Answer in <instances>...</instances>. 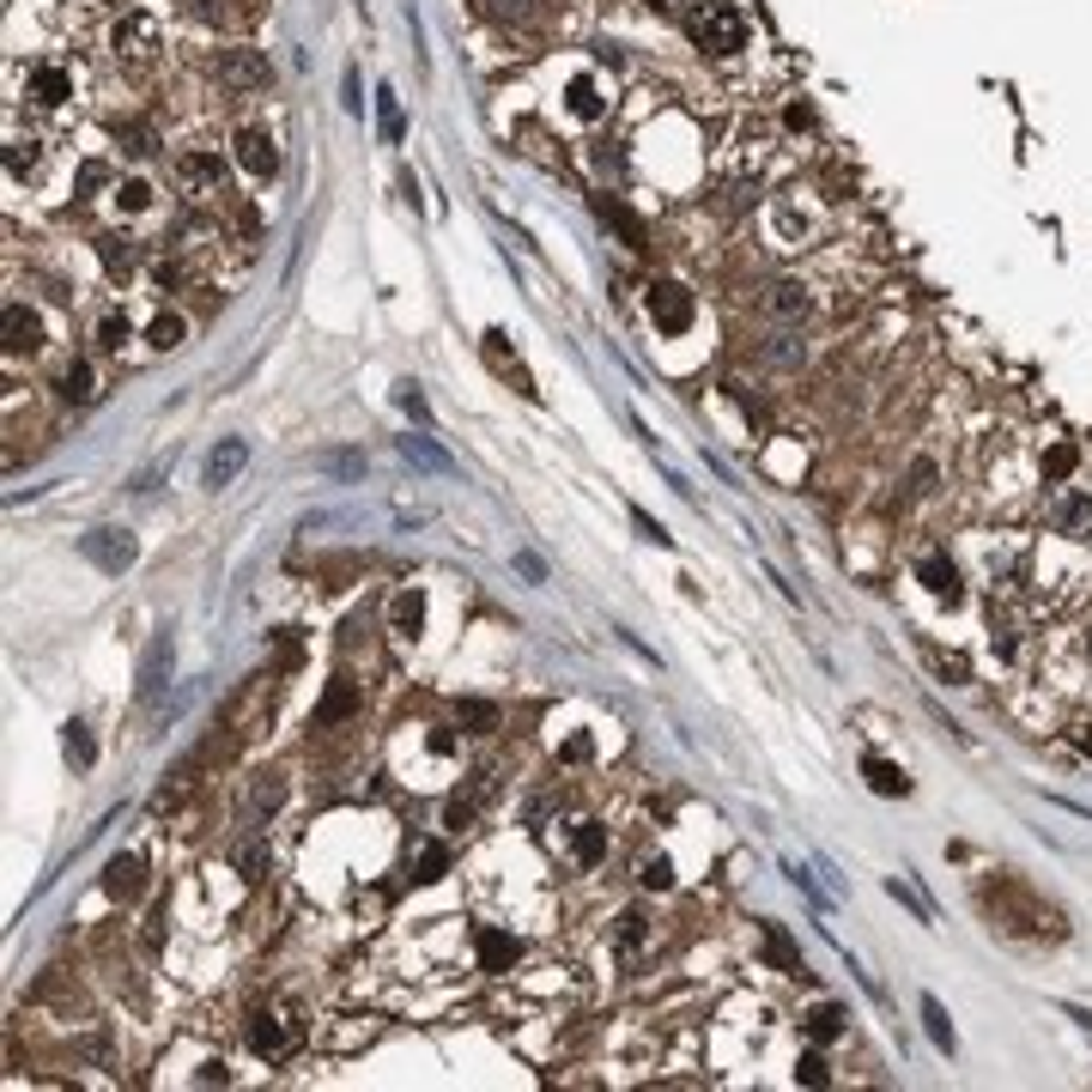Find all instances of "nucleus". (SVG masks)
<instances>
[{"label":"nucleus","mask_w":1092,"mask_h":1092,"mask_svg":"<svg viewBox=\"0 0 1092 1092\" xmlns=\"http://www.w3.org/2000/svg\"><path fill=\"white\" fill-rule=\"evenodd\" d=\"M686 37L704 55H735V50H747V13H740L735 0H704L699 13L686 19Z\"/></svg>","instance_id":"nucleus-1"},{"label":"nucleus","mask_w":1092,"mask_h":1092,"mask_svg":"<svg viewBox=\"0 0 1092 1092\" xmlns=\"http://www.w3.org/2000/svg\"><path fill=\"white\" fill-rule=\"evenodd\" d=\"M298 1044H304V1019L292 1014V1007L268 1002L249 1014V1050L268 1056V1062H285V1056H298Z\"/></svg>","instance_id":"nucleus-2"},{"label":"nucleus","mask_w":1092,"mask_h":1092,"mask_svg":"<svg viewBox=\"0 0 1092 1092\" xmlns=\"http://www.w3.org/2000/svg\"><path fill=\"white\" fill-rule=\"evenodd\" d=\"M110 55L122 67H147L152 55H159V19L152 13H122L110 25Z\"/></svg>","instance_id":"nucleus-3"},{"label":"nucleus","mask_w":1092,"mask_h":1092,"mask_svg":"<svg viewBox=\"0 0 1092 1092\" xmlns=\"http://www.w3.org/2000/svg\"><path fill=\"white\" fill-rule=\"evenodd\" d=\"M79 553H86L98 571L122 577V571L134 565V553H140V547H134V534H128V528H91V534L79 540Z\"/></svg>","instance_id":"nucleus-4"},{"label":"nucleus","mask_w":1092,"mask_h":1092,"mask_svg":"<svg viewBox=\"0 0 1092 1092\" xmlns=\"http://www.w3.org/2000/svg\"><path fill=\"white\" fill-rule=\"evenodd\" d=\"M644 304H650V322H656L662 334H686V328H692V292H686L680 280H656Z\"/></svg>","instance_id":"nucleus-5"},{"label":"nucleus","mask_w":1092,"mask_h":1092,"mask_svg":"<svg viewBox=\"0 0 1092 1092\" xmlns=\"http://www.w3.org/2000/svg\"><path fill=\"white\" fill-rule=\"evenodd\" d=\"M25 98L37 104V110H62V104L74 98V74H67L62 62H37L25 74Z\"/></svg>","instance_id":"nucleus-6"},{"label":"nucleus","mask_w":1092,"mask_h":1092,"mask_svg":"<svg viewBox=\"0 0 1092 1092\" xmlns=\"http://www.w3.org/2000/svg\"><path fill=\"white\" fill-rule=\"evenodd\" d=\"M237 164L268 183V176L280 171V140H273L268 128H244V134H237Z\"/></svg>","instance_id":"nucleus-7"},{"label":"nucleus","mask_w":1092,"mask_h":1092,"mask_svg":"<svg viewBox=\"0 0 1092 1092\" xmlns=\"http://www.w3.org/2000/svg\"><path fill=\"white\" fill-rule=\"evenodd\" d=\"M7 358H37L43 353V322H37V310H25V304H7Z\"/></svg>","instance_id":"nucleus-8"},{"label":"nucleus","mask_w":1092,"mask_h":1092,"mask_svg":"<svg viewBox=\"0 0 1092 1092\" xmlns=\"http://www.w3.org/2000/svg\"><path fill=\"white\" fill-rule=\"evenodd\" d=\"M759 310L771 322H801V316H808V285H801V280H771V285H765V298H759Z\"/></svg>","instance_id":"nucleus-9"},{"label":"nucleus","mask_w":1092,"mask_h":1092,"mask_svg":"<svg viewBox=\"0 0 1092 1092\" xmlns=\"http://www.w3.org/2000/svg\"><path fill=\"white\" fill-rule=\"evenodd\" d=\"M176 176H183V183L195 188L201 201L225 195V164L213 159V152H188V159H183V171H176Z\"/></svg>","instance_id":"nucleus-10"},{"label":"nucleus","mask_w":1092,"mask_h":1092,"mask_svg":"<svg viewBox=\"0 0 1092 1092\" xmlns=\"http://www.w3.org/2000/svg\"><path fill=\"white\" fill-rule=\"evenodd\" d=\"M595 213H602V219L619 231V244H631V249H644V244H650V225H644V219H638V213H631L619 195H602V201H595Z\"/></svg>","instance_id":"nucleus-11"},{"label":"nucleus","mask_w":1092,"mask_h":1092,"mask_svg":"<svg viewBox=\"0 0 1092 1092\" xmlns=\"http://www.w3.org/2000/svg\"><path fill=\"white\" fill-rule=\"evenodd\" d=\"M104 893L122 898V905H128V898H140V893H147V862H140V856H116L110 868H104Z\"/></svg>","instance_id":"nucleus-12"},{"label":"nucleus","mask_w":1092,"mask_h":1092,"mask_svg":"<svg viewBox=\"0 0 1092 1092\" xmlns=\"http://www.w3.org/2000/svg\"><path fill=\"white\" fill-rule=\"evenodd\" d=\"M491 789H498V777H491V771H474V783L450 796V808H443V825H467V820L479 813V801L491 796Z\"/></svg>","instance_id":"nucleus-13"},{"label":"nucleus","mask_w":1092,"mask_h":1092,"mask_svg":"<svg viewBox=\"0 0 1092 1092\" xmlns=\"http://www.w3.org/2000/svg\"><path fill=\"white\" fill-rule=\"evenodd\" d=\"M917 577H922V590H929L934 602H959V571H953V559L922 553V559H917Z\"/></svg>","instance_id":"nucleus-14"},{"label":"nucleus","mask_w":1092,"mask_h":1092,"mask_svg":"<svg viewBox=\"0 0 1092 1092\" xmlns=\"http://www.w3.org/2000/svg\"><path fill=\"white\" fill-rule=\"evenodd\" d=\"M219 79H225V86H237V91H261V86H268V62L231 50V55H219Z\"/></svg>","instance_id":"nucleus-15"},{"label":"nucleus","mask_w":1092,"mask_h":1092,"mask_svg":"<svg viewBox=\"0 0 1092 1092\" xmlns=\"http://www.w3.org/2000/svg\"><path fill=\"white\" fill-rule=\"evenodd\" d=\"M759 941H765V959H771L777 971H789V977H801V971H808V965H801V947L783 934V922H759Z\"/></svg>","instance_id":"nucleus-16"},{"label":"nucleus","mask_w":1092,"mask_h":1092,"mask_svg":"<svg viewBox=\"0 0 1092 1092\" xmlns=\"http://www.w3.org/2000/svg\"><path fill=\"white\" fill-rule=\"evenodd\" d=\"M244 462H249V443H244V437L219 443V450L207 455V486H213V491H219V486H231V479L244 474Z\"/></svg>","instance_id":"nucleus-17"},{"label":"nucleus","mask_w":1092,"mask_h":1092,"mask_svg":"<svg viewBox=\"0 0 1092 1092\" xmlns=\"http://www.w3.org/2000/svg\"><path fill=\"white\" fill-rule=\"evenodd\" d=\"M801 1031H808L813 1044H837V1038L850 1031V1014H844L837 1002H820L813 1014H801Z\"/></svg>","instance_id":"nucleus-18"},{"label":"nucleus","mask_w":1092,"mask_h":1092,"mask_svg":"<svg viewBox=\"0 0 1092 1092\" xmlns=\"http://www.w3.org/2000/svg\"><path fill=\"white\" fill-rule=\"evenodd\" d=\"M98 394H104V389H98V370H91L86 358H74V365L62 370V401H67V407H91Z\"/></svg>","instance_id":"nucleus-19"},{"label":"nucleus","mask_w":1092,"mask_h":1092,"mask_svg":"<svg viewBox=\"0 0 1092 1092\" xmlns=\"http://www.w3.org/2000/svg\"><path fill=\"white\" fill-rule=\"evenodd\" d=\"M389 626H394V638H419V631H425V595H419V590H401V595H394Z\"/></svg>","instance_id":"nucleus-20"},{"label":"nucleus","mask_w":1092,"mask_h":1092,"mask_svg":"<svg viewBox=\"0 0 1092 1092\" xmlns=\"http://www.w3.org/2000/svg\"><path fill=\"white\" fill-rule=\"evenodd\" d=\"M516 934H504V929H479V971H510L516 965Z\"/></svg>","instance_id":"nucleus-21"},{"label":"nucleus","mask_w":1092,"mask_h":1092,"mask_svg":"<svg viewBox=\"0 0 1092 1092\" xmlns=\"http://www.w3.org/2000/svg\"><path fill=\"white\" fill-rule=\"evenodd\" d=\"M862 777H868L874 796H910L905 765H893V759H862Z\"/></svg>","instance_id":"nucleus-22"},{"label":"nucleus","mask_w":1092,"mask_h":1092,"mask_svg":"<svg viewBox=\"0 0 1092 1092\" xmlns=\"http://www.w3.org/2000/svg\"><path fill=\"white\" fill-rule=\"evenodd\" d=\"M602 856H607V825L583 820L577 832H571V862H577V868H595Z\"/></svg>","instance_id":"nucleus-23"},{"label":"nucleus","mask_w":1092,"mask_h":1092,"mask_svg":"<svg viewBox=\"0 0 1092 1092\" xmlns=\"http://www.w3.org/2000/svg\"><path fill=\"white\" fill-rule=\"evenodd\" d=\"M565 110L571 116H577V122H595V116H607V98H602V91H595V79H571V86H565Z\"/></svg>","instance_id":"nucleus-24"},{"label":"nucleus","mask_w":1092,"mask_h":1092,"mask_svg":"<svg viewBox=\"0 0 1092 1092\" xmlns=\"http://www.w3.org/2000/svg\"><path fill=\"white\" fill-rule=\"evenodd\" d=\"M358 711V686L353 680H328V692H322V704H316V723H340V716H353Z\"/></svg>","instance_id":"nucleus-25"},{"label":"nucleus","mask_w":1092,"mask_h":1092,"mask_svg":"<svg viewBox=\"0 0 1092 1092\" xmlns=\"http://www.w3.org/2000/svg\"><path fill=\"white\" fill-rule=\"evenodd\" d=\"M183 334H188V322L176 316V310H159V316L147 322V346H152V353H176V346H183Z\"/></svg>","instance_id":"nucleus-26"},{"label":"nucleus","mask_w":1092,"mask_h":1092,"mask_svg":"<svg viewBox=\"0 0 1092 1092\" xmlns=\"http://www.w3.org/2000/svg\"><path fill=\"white\" fill-rule=\"evenodd\" d=\"M98 256H104V268H110V273H134L140 244H134V237H122V231H110V237H98Z\"/></svg>","instance_id":"nucleus-27"},{"label":"nucleus","mask_w":1092,"mask_h":1092,"mask_svg":"<svg viewBox=\"0 0 1092 1092\" xmlns=\"http://www.w3.org/2000/svg\"><path fill=\"white\" fill-rule=\"evenodd\" d=\"M62 753H67V765H74V771H91V765H98V747H91V728L79 723V716L67 723V735H62Z\"/></svg>","instance_id":"nucleus-28"},{"label":"nucleus","mask_w":1092,"mask_h":1092,"mask_svg":"<svg viewBox=\"0 0 1092 1092\" xmlns=\"http://www.w3.org/2000/svg\"><path fill=\"white\" fill-rule=\"evenodd\" d=\"M486 358H491V365H498V370H504V377H510V382H516V389H522V394H528V401H534V394H540V389H534V382H528V370H522V365H516V353H504V334H498V328H491V334H486Z\"/></svg>","instance_id":"nucleus-29"},{"label":"nucleus","mask_w":1092,"mask_h":1092,"mask_svg":"<svg viewBox=\"0 0 1092 1092\" xmlns=\"http://www.w3.org/2000/svg\"><path fill=\"white\" fill-rule=\"evenodd\" d=\"M1056 528H1062V534H1092V498H1080V491H1074V498H1062V510H1056Z\"/></svg>","instance_id":"nucleus-30"},{"label":"nucleus","mask_w":1092,"mask_h":1092,"mask_svg":"<svg viewBox=\"0 0 1092 1092\" xmlns=\"http://www.w3.org/2000/svg\"><path fill=\"white\" fill-rule=\"evenodd\" d=\"M455 723H462L467 735H491V728H498V711H491L486 699H462L455 704Z\"/></svg>","instance_id":"nucleus-31"},{"label":"nucleus","mask_w":1092,"mask_h":1092,"mask_svg":"<svg viewBox=\"0 0 1092 1092\" xmlns=\"http://www.w3.org/2000/svg\"><path fill=\"white\" fill-rule=\"evenodd\" d=\"M377 122H382V140L389 147H401V134H407V122H401V98H394L389 86L377 91Z\"/></svg>","instance_id":"nucleus-32"},{"label":"nucleus","mask_w":1092,"mask_h":1092,"mask_svg":"<svg viewBox=\"0 0 1092 1092\" xmlns=\"http://www.w3.org/2000/svg\"><path fill=\"white\" fill-rule=\"evenodd\" d=\"M401 455H407V462H419V467H437V474H450V467H455L431 437H401Z\"/></svg>","instance_id":"nucleus-33"},{"label":"nucleus","mask_w":1092,"mask_h":1092,"mask_svg":"<svg viewBox=\"0 0 1092 1092\" xmlns=\"http://www.w3.org/2000/svg\"><path fill=\"white\" fill-rule=\"evenodd\" d=\"M922 1019H929V1038L941 1044L947 1056H953V1044H959V1038H953V1019H947V1007L934 1002V995H922Z\"/></svg>","instance_id":"nucleus-34"},{"label":"nucleus","mask_w":1092,"mask_h":1092,"mask_svg":"<svg viewBox=\"0 0 1092 1092\" xmlns=\"http://www.w3.org/2000/svg\"><path fill=\"white\" fill-rule=\"evenodd\" d=\"M116 140H122V152H128V159H152V147H159V134H152L147 122H128V128H116Z\"/></svg>","instance_id":"nucleus-35"},{"label":"nucleus","mask_w":1092,"mask_h":1092,"mask_svg":"<svg viewBox=\"0 0 1092 1092\" xmlns=\"http://www.w3.org/2000/svg\"><path fill=\"white\" fill-rule=\"evenodd\" d=\"M765 358H771V365H783V370H796L801 358H808V346H801L796 334H771V340H765Z\"/></svg>","instance_id":"nucleus-36"},{"label":"nucleus","mask_w":1092,"mask_h":1092,"mask_svg":"<svg viewBox=\"0 0 1092 1092\" xmlns=\"http://www.w3.org/2000/svg\"><path fill=\"white\" fill-rule=\"evenodd\" d=\"M443 874H450V850H443V844H419L413 880H443Z\"/></svg>","instance_id":"nucleus-37"},{"label":"nucleus","mask_w":1092,"mask_h":1092,"mask_svg":"<svg viewBox=\"0 0 1092 1092\" xmlns=\"http://www.w3.org/2000/svg\"><path fill=\"white\" fill-rule=\"evenodd\" d=\"M128 334H134V322H128L122 310H110V316L98 322V346H104V353H122V346H128Z\"/></svg>","instance_id":"nucleus-38"},{"label":"nucleus","mask_w":1092,"mask_h":1092,"mask_svg":"<svg viewBox=\"0 0 1092 1092\" xmlns=\"http://www.w3.org/2000/svg\"><path fill=\"white\" fill-rule=\"evenodd\" d=\"M638 886H650V893H668V886H674V862H668V856H644V862H638Z\"/></svg>","instance_id":"nucleus-39"},{"label":"nucleus","mask_w":1092,"mask_h":1092,"mask_svg":"<svg viewBox=\"0 0 1092 1092\" xmlns=\"http://www.w3.org/2000/svg\"><path fill=\"white\" fill-rule=\"evenodd\" d=\"M164 662H171V638H159L147 650V662H140V692H159V674H164Z\"/></svg>","instance_id":"nucleus-40"},{"label":"nucleus","mask_w":1092,"mask_h":1092,"mask_svg":"<svg viewBox=\"0 0 1092 1092\" xmlns=\"http://www.w3.org/2000/svg\"><path fill=\"white\" fill-rule=\"evenodd\" d=\"M37 159H43L37 140H13V147H7V171L13 176H37Z\"/></svg>","instance_id":"nucleus-41"},{"label":"nucleus","mask_w":1092,"mask_h":1092,"mask_svg":"<svg viewBox=\"0 0 1092 1092\" xmlns=\"http://www.w3.org/2000/svg\"><path fill=\"white\" fill-rule=\"evenodd\" d=\"M1074 462H1080L1074 443H1050V455H1044V474H1050V479H1068V474H1074Z\"/></svg>","instance_id":"nucleus-42"},{"label":"nucleus","mask_w":1092,"mask_h":1092,"mask_svg":"<svg viewBox=\"0 0 1092 1092\" xmlns=\"http://www.w3.org/2000/svg\"><path fill=\"white\" fill-rule=\"evenodd\" d=\"M116 207H122V213H147L152 207V188L140 183V176H134V183H116Z\"/></svg>","instance_id":"nucleus-43"},{"label":"nucleus","mask_w":1092,"mask_h":1092,"mask_svg":"<svg viewBox=\"0 0 1092 1092\" xmlns=\"http://www.w3.org/2000/svg\"><path fill=\"white\" fill-rule=\"evenodd\" d=\"M796 1080H801V1086H825V1080H832V1068H825V1056H820V1050H808V1056H801V1062H796Z\"/></svg>","instance_id":"nucleus-44"},{"label":"nucleus","mask_w":1092,"mask_h":1092,"mask_svg":"<svg viewBox=\"0 0 1092 1092\" xmlns=\"http://www.w3.org/2000/svg\"><path fill=\"white\" fill-rule=\"evenodd\" d=\"M322 467H328V474H340V479H358V474H365V455L334 450V455H322Z\"/></svg>","instance_id":"nucleus-45"},{"label":"nucleus","mask_w":1092,"mask_h":1092,"mask_svg":"<svg viewBox=\"0 0 1092 1092\" xmlns=\"http://www.w3.org/2000/svg\"><path fill=\"white\" fill-rule=\"evenodd\" d=\"M631 522H638V534H644V540H656V547H674V534H668V528L656 522L650 510H631Z\"/></svg>","instance_id":"nucleus-46"},{"label":"nucleus","mask_w":1092,"mask_h":1092,"mask_svg":"<svg viewBox=\"0 0 1092 1092\" xmlns=\"http://www.w3.org/2000/svg\"><path fill=\"white\" fill-rule=\"evenodd\" d=\"M619 947H626V953H638V947H644V917H638V910H626V917H619Z\"/></svg>","instance_id":"nucleus-47"},{"label":"nucleus","mask_w":1092,"mask_h":1092,"mask_svg":"<svg viewBox=\"0 0 1092 1092\" xmlns=\"http://www.w3.org/2000/svg\"><path fill=\"white\" fill-rule=\"evenodd\" d=\"M280 796H285V783H280V777H273V783H261V789H256V813H261V820H268V813L280 808Z\"/></svg>","instance_id":"nucleus-48"},{"label":"nucleus","mask_w":1092,"mask_h":1092,"mask_svg":"<svg viewBox=\"0 0 1092 1092\" xmlns=\"http://www.w3.org/2000/svg\"><path fill=\"white\" fill-rule=\"evenodd\" d=\"M401 407H407V413H413V419H419V425H425V419H431V407H425V394H419V389H413V382H401Z\"/></svg>","instance_id":"nucleus-49"},{"label":"nucleus","mask_w":1092,"mask_h":1092,"mask_svg":"<svg viewBox=\"0 0 1092 1092\" xmlns=\"http://www.w3.org/2000/svg\"><path fill=\"white\" fill-rule=\"evenodd\" d=\"M152 280H159L164 292H171V285H183V280H188V273H183V261H159V268H152Z\"/></svg>","instance_id":"nucleus-50"},{"label":"nucleus","mask_w":1092,"mask_h":1092,"mask_svg":"<svg viewBox=\"0 0 1092 1092\" xmlns=\"http://www.w3.org/2000/svg\"><path fill=\"white\" fill-rule=\"evenodd\" d=\"M516 571H522V577H528V583H540V577H547V565H540V559H534V553H522V559H516Z\"/></svg>","instance_id":"nucleus-51"},{"label":"nucleus","mask_w":1092,"mask_h":1092,"mask_svg":"<svg viewBox=\"0 0 1092 1092\" xmlns=\"http://www.w3.org/2000/svg\"><path fill=\"white\" fill-rule=\"evenodd\" d=\"M783 122H789V128H813V110H808V104H789Z\"/></svg>","instance_id":"nucleus-52"},{"label":"nucleus","mask_w":1092,"mask_h":1092,"mask_svg":"<svg viewBox=\"0 0 1092 1092\" xmlns=\"http://www.w3.org/2000/svg\"><path fill=\"white\" fill-rule=\"evenodd\" d=\"M104 176H110V171H104V164H98V159H91V164H86V171H79V188H98V183H104Z\"/></svg>","instance_id":"nucleus-53"},{"label":"nucleus","mask_w":1092,"mask_h":1092,"mask_svg":"<svg viewBox=\"0 0 1092 1092\" xmlns=\"http://www.w3.org/2000/svg\"><path fill=\"white\" fill-rule=\"evenodd\" d=\"M346 110H365V98H358V74L346 67Z\"/></svg>","instance_id":"nucleus-54"},{"label":"nucleus","mask_w":1092,"mask_h":1092,"mask_svg":"<svg viewBox=\"0 0 1092 1092\" xmlns=\"http://www.w3.org/2000/svg\"><path fill=\"white\" fill-rule=\"evenodd\" d=\"M1068 1019H1074V1026H1080V1031H1086V1038H1092V1007H1068Z\"/></svg>","instance_id":"nucleus-55"},{"label":"nucleus","mask_w":1092,"mask_h":1092,"mask_svg":"<svg viewBox=\"0 0 1092 1092\" xmlns=\"http://www.w3.org/2000/svg\"><path fill=\"white\" fill-rule=\"evenodd\" d=\"M1074 747H1080V753H1092V723H1074Z\"/></svg>","instance_id":"nucleus-56"},{"label":"nucleus","mask_w":1092,"mask_h":1092,"mask_svg":"<svg viewBox=\"0 0 1092 1092\" xmlns=\"http://www.w3.org/2000/svg\"><path fill=\"white\" fill-rule=\"evenodd\" d=\"M656 13H674V7H686V0H650Z\"/></svg>","instance_id":"nucleus-57"}]
</instances>
